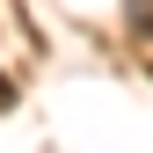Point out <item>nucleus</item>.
Segmentation results:
<instances>
[{
	"instance_id": "nucleus-1",
	"label": "nucleus",
	"mask_w": 153,
	"mask_h": 153,
	"mask_svg": "<svg viewBox=\"0 0 153 153\" xmlns=\"http://www.w3.org/2000/svg\"><path fill=\"white\" fill-rule=\"evenodd\" d=\"M131 22H139V36H153V0H131Z\"/></svg>"
},
{
	"instance_id": "nucleus-2",
	"label": "nucleus",
	"mask_w": 153,
	"mask_h": 153,
	"mask_svg": "<svg viewBox=\"0 0 153 153\" xmlns=\"http://www.w3.org/2000/svg\"><path fill=\"white\" fill-rule=\"evenodd\" d=\"M7 102H15V88H7V73H0V109H7Z\"/></svg>"
}]
</instances>
